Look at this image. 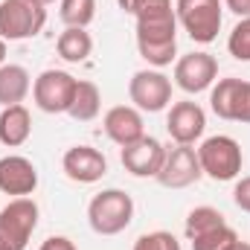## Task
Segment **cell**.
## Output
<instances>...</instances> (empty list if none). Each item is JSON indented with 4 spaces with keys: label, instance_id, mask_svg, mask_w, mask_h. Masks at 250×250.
I'll return each instance as SVG.
<instances>
[{
    "label": "cell",
    "instance_id": "6da1fadb",
    "mask_svg": "<svg viewBox=\"0 0 250 250\" xmlns=\"http://www.w3.org/2000/svg\"><path fill=\"white\" fill-rule=\"evenodd\" d=\"M137 50L151 67H169L178 56V15L172 0H157L137 15Z\"/></svg>",
    "mask_w": 250,
    "mask_h": 250
},
{
    "label": "cell",
    "instance_id": "7a4b0ae2",
    "mask_svg": "<svg viewBox=\"0 0 250 250\" xmlns=\"http://www.w3.org/2000/svg\"><path fill=\"white\" fill-rule=\"evenodd\" d=\"M87 221L99 236H117L134 221V201L123 189H102L87 204Z\"/></svg>",
    "mask_w": 250,
    "mask_h": 250
},
{
    "label": "cell",
    "instance_id": "3957f363",
    "mask_svg": "<svg viewBox=\"0 0 250 250\" xmlns=\"http://www.w3.org/2000/svg\"><path fill=\"white\" fill-rule=\"evenodd\" d=\"M198 160H201V172L218 184L224 181H236L242 166H245V154H242V146L227 137V134H215V137H207L201 146H198Z\"/></svg>",
    "mask_w": 250,
    "mask_h": 250
},
{
    "label": "cell",
    "instance_id": "277c9868",
    "mask_svg": "<svg viewBox=\"0 0 250 250\" xmlns=\"http://www.w3.org/2000/svg\"><path fill=\"white\" fill-rule=\"evenodd\" d=\"M47 23V6L41 0H0V38L26 41Z\"/></svg>",
    "mask_w": 250,
    "mask_h": 250
},
{
    "label": "cell",
    "instance_id": "5b68a950",
    "mask_svg": "<svg viewBox=\"0 0 250 250\" xmlns=\"http://www.w3.org/2000/svg\"><path fill=\"white\" fill-rule=\"evenodd\" d=\"M221 0H178L175 15L195 44H212L221 29Z\"/></svg>",
    "mask_w": 250,
    "mask_h": 250
},
{
    "label": "cell",
    "instance_id": "8992f818",
    "mask_svg": "<svg viewBox=\"0 0 250 250\" xmlns=\"http://www.w3.org/2000/svg\"><path fill=\"white\" fill-rule=\"evenodd\" d=\"M38 227V204L32 198H12L0 209V248L26 250Z\"/></svg>",
    "mask_w": 250,
    "mask_h": 250
},
{
    "label": "cell",
    "instance_id": "52a82bcc",
    "mask_svg": "<svg viewBox=\"0 0 250 250\" xmlns=\"http://www.w3.org/2000/svg\"><path fill=\"white\" fill-rule=\"evenodd\" d=\"M79 79L67 70H44L32 82V99L44 114H67Z\"/></svg>",
    "mask_w": 250,
    "mask_h": 250
},
{
    "label": "cell",
    "instance_id": "ba28073f",
    "mask_svg": "<svg viewBox=\"0 0 250 250\" xmlns=\"http://www.w3.org/2000/svg\"><path fill=\"white\" fill-rule=\"evenodd\" d=\"M128 96L137 111L157 114L172 102V79L160 70H137L128 82Z\"/></svg>",
    "mask_w": 250,
    "mask_h": 250
},
{
    "label": "cell",
    "instance_id": "9c48e42d",
    "mask_svg": "<svg viewBox=\"0 0 250 250\" xmlns=\"http://www.w3.org/2000/svg\"><path fill=\"white\" fill-rule=\"evenodd\" d=\"M204 178L201 172V160H198V148L192 146H178L175 148H166V157H163V166L157 172V184L166 189H187L192 184H198Z\"/></svg>",
    "mask_w": 250,
    "mask_h": 250
},
{
    "label": "cell",
    "instance_id": "30bf717a",
    "mask_svg": "<svg viewBox=\"0 0 250 250\" xmlns=\"http://www.w3.org/2000/svg\"><path fill=\"white\" fill-rule=\"evenodd\" d=\"M218 82V62L209 53H187L175 62V84L184 93H204Z\"/></svg>",
    "mask_w": 250,
    "mask_h": 250
},
{
    "label": "cell",
    "instance_id": "8fae6325",
    "mask_svg": "<svg viewBox=\"0 0 250 250\" xmlns=\"http://www.w3.org/2000/svg\"><path fill=\"white\" fill-rule=\"evenodd\" d=\"M204 128H207V114L198 102L184 99V102H175L169 108L166 131L178 146H195V140L204 137Z\"/></svg>",
    "mask_w": 250,
    "mask_h": 250
},
{
    "label": "cell",
    "instance_id": "7c38bea8",
    "mask_svg": "<svg viewBox=\"0 0 250 250\" xmlns=\"http://www.w3.org/2000/svg\"><path fill=\"white\" fill-rule=\"evenodd\" d=\"M38 189V169L29 157L6 154L0 157V192L12 198H29Z\"/></svg>",
    "mask_w": 250,
    "mask_h": 250
},
{
    "label": "cell",
    "instance_id": "4fadbf2b",
    "mask_svg": "<svg viewBox=\"0 0 250 250\" xmlns=\"http://www.w3.org/2000/svg\"><path fill=\"white\" fill-rule=\"evenodd\" d=\"M62 169H64V175L70 181H76V184H96L108 172V160L93 146H73V148L64 151Z\"/></svg>",
    "mask_w": 250,
    "mask_h": 250
},
{
    "label": "cell",
    "instance_id": "5bb4252c",
    "mask_svg": "<svg viewBox=\"0 0 250 250\" xmlns=\"http://www.w3.org/2000/svg\"><path fill=\"white\" fill-rule=\"evenodd\" d=\"M163 157H166V146L157 137H143L134 146H125L120 154L125 172H131L134 178H157Z\"/></svg>",
    "mask_w": 250,
    "mask_h": 250
},
{
    "label": "cell",
    "instance_id": "9a60e30c",
    "mask_svg": "<svg viewBox=\"0 0 250 250\" xmlns=\"http://www.w3.org/2000/svg\"><path fill=\"white\" fill-rule=\"evenodd\" d=\"M105 134L120 146H134L137 140H143L146 137V123H143V111H137L134 105H117V108H111L108 114H105Z\"/></svg>",
    "mask_w": 250,
    "mask_h": 250
},
{
    "label": "cell",
    "instance_id": "2e32d148",
    "mask_svg": "<svg viewBox=\"0 0 250 250\" xmlns=\"http://www.w3.org/2000/svg\"><path fill=\"white\" fill-rule=\"evenodd\" d=\"M32 134V114L26 105H9L0 111V143L6 148H18Z\"/></svg>",
    "mask_w": 250,
    "mask_h": 250
},
{
    "label": "cell",
    "instance_id": "e0dca14e",
    "mask_svg": "<svg viewBox=\"0 0 250 250\" xmlns=\"http://www.w3.org/2000/svg\"><path fill=\"white\" fill-rule=\"evenodd\" d=\"M29 90H32V79L23 64H0V108L23 105Z\"/></svg>",
    "mask_w": 250,
    "mask_h": 250
},
{
    "label": "cell",
    "instance_id": "ac0fdd59",
    "mask_svg": "<svg viewBox=\"0 0 250 250\" xmlns=\"http://www.w3.org/2000/svg\"><path fill=\"white\" fill-rule=\"evenodd\" d=\"M56 50H59V56L64 62L82 64V62H87V56L93 53V38L82 26H64V32L56 41Z\"/></svg>",
    "mask_w": 250,
    "mask_h": 250
},
{
    "label": "cell",
    "instance_id": "d6986e66",
    "mask_svg": "<svg viewBox=\"0 0 250 250\" xmlns=\"http://www.w3.org/2000/svg\"><path fill=\"white\" fill-rule=\"evenodd\" d=\"M99 108H102V93H99V87H96L93 82H87V79H79L67 114H70L76 123H90V120L99 117Z\"/></svg>",
    "mask_w": 250,
    "mask_h": 250
},
{
    "label": "cell",
    "instance_id": "ffe728a7",
    "mask_svg": "<svg viewBox=\"0 0 250 250\" xmlns=\"http://www.w3.org/2000/svg\"><path fill=\"white\" fill-rule=\"evenodd\" d=\"M239 82L242 79H218L209 87V108L218 120H233V102H236Z\"/></svg>",
    "mask_w": 250,
    "mask_h": 250
},
{
    "label": "cell",
    "instance_id": "44dd1931",
    "mask_svg": "<svg viewBox=\"0 0 250 250\" xmlns=\"http://www.w3.org/2000/svg\"><path fill=\"white\" fill-rule=\"evenodd\" d=\"M227 221H224V215L215 209V207H195L192 212L187 215V224H184V230H187V239H198V236H204V233H212V230H218V227H224Z\"/></svg>",
    "mask_w": 250,
    "mask_h": 250
},
{
    "label": "cell",
    "instance_id": "7402d4cb",
    "mask_svg": "<svg viewBox=\"0 0 250 250\" xmlns=\"http://www.w3.org/2000/svg\"><path fill=\"white\" fill-rule=\"evenodd\" d=\"M59 3H62L59 15H62L64 26H82V29H87L90 21L96 18V0H59Z\"/></svg>",
    "mask_w": 250,
    "mask_h": 250
},
{
    "label": "cell",
    "instance_id": "603a6c76",
    "mask_svg": "<svg viewBox=\"0 0 250 250\" xmlns=\"http://www.w3.org/2000/svg\"><path fill=\"white\" fill-rule=\"evenodd\" d=\"M227 53L236 59V62H250V18H242L230 38H227Z\"/></svg>",
    "mask_w": 250,
    "mask_h": 250
},
{
    "label": "cell",
    "instance_id": "cb8c5ba5",
    "mask_svg": "<svg viewBox=\"0 0 250 250\" xmlns=\"http://www.w3.org/2000/svg\"><path fill=\"white\" fill-rule=\"evenodd\" d=\"M236 239H239L236 230L230 224H224V227H218L212 233H204V236L192 239V250H224L230 242H236Z\"/></svg>",
    "mask_w": 250,
    "mask_h": 250
},
{
    "label": "cell",
    "instance_id": "d4e9b609",
    "mask_svg": "<svg viewBox=\"0 0 250 250\" xmlns=\"http://www.w3.org/2000/svg\"><path fill=\"white\" fill-rule=\"evenodd\" d=\"M134 250H181V242L166 230H154V233H143L134 242Z\"/></svg>",
    "mask_w": 250,
    "mask_h": 250
},
{
    "label": "cell",
    "instance_id": "484cf974",
    "mask_svg": "<svg viewBox=\"0 0 250 250\" xmlns=\"http://www.w3.org/2000/svg\"><path fill=\"white\" fill-rule=\"evenodd\" d=\"M233 123L250 125V82H239L236 102H233Z\"/></svg>",
    "mask_w": 250,
    "mask_h": 250
},
{
    "label": "cell",
    "instance_id": "4316f807",
    "mask_svg": "<svg viewBox=\"0 0 250 250\" xmlns=\"http://www.w3.org/2000/svg\"><path fill=\"white\" fill-rule=\"evenodd\" d=\"M233 201H236L239 209L250 212V175L242 178V181H236V187H233Z\"/></svg>",
    "mask_w": 250,
    "mask_h": 250
},
{
    "label": "cell",
    "instance_id": "83f0119b",
    "mask_svg": "<svg viewBox=\"0 0 250 250\" xmlns=\"http://www.w3.org/2000/svg\"><path fill=\"white\" fill-rule=\"evenodd\" d=\"M117 3H120V9H123V12H128V15H134V18H137L143 9L154 6L157 0H117Z\"/></svg>",
    "mask_w": 250,
    "mask_h": 250
},
{
    "label": "cell",
    "instance_id": "f1b7e54d",
    "mask_svg": "<svg viewBox=\"0 0 250 250\" xmlns=\"http://www.w3.org/2000/svg\"><path fill=\"white\" fill-rule=\"evenodd\" d=\"M41 250H79L67 236H50L44 245H41Z\"/></svg>",
    "mask_w": 250,
    "mask_h": 250
},
{
    "label": "cell",
    "instance_id": "f546056e",
    "mask_svg": "<svg viewBox=\"0 0 250 250\" xmlns=\"http://www.w3.org/2000/svg\"><path fill=\"white\" fill-rule=\"evenodd\" d=\"M224 6L239 18H250V0H224Z\"/></svg>",
    "mask_w": 250,
    "mask_h": 250
},
{
    "label": "cell",
    "instance_id": "4dcf8cb0",
    "mask_svg": "<svg viewBox=\"0 0 250 250\" xmlns=\"http://www.w3.org/2000/svg\"><path fill=\"white\" fill-rule=\"evenodd\" d=\"M224 250H250V245L248 242H242V239H236V242H230Z\"/></svg>",
    "mask_w": 250,
    "mask_h": 250
},
{
    "label": "cell",
    "instance_id": "1f68e13d",
    "mask_svg": "<svg viewBox=\"0 0 250 250\" xmlns=\"http://www.w3.org/2000/svg\"><path fill=\"white\" fill-rule=\"evenodd\" d=\"M0 64H6V41L0 38Z\"/></svg>",
    "mask_w": 250,
    "mask_h": 250
},
{
    "label": "cell",
    "instance_id": "d6a6232c",
    "mask_svg": "<svg viewBox=\"0 0 250 250\" xmlns=\"http://www.w3.org/2000/svg\"><path fill=\"white\" fill-rule=\"evenodd\" d=\"M41 3H44V6H50V3H56V0H41Z\"/></svg>",
    "mask_w": 250,
    "mask_h": 250
},
{
    "label": "cell",
    "instance_id": "836d02e7",
    "mask_svg": "<svg viewBox=\"0 0 250 250\" xmlns=\"http://www.w3.org/2000/svg\"><path fill=\"white\" fill-rule=\"evenodd\" d=\"M0 250H6V248H0Z\"/></svg>",
    "mask_w": 250,
    "mask_h": 250
}]
</instances>
